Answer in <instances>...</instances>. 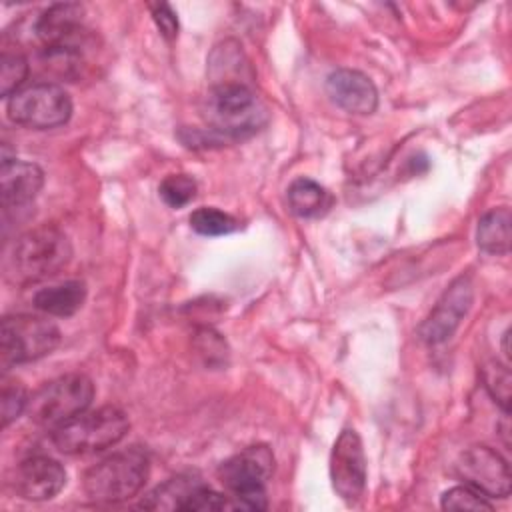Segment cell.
Segmentation results:
<instances>
[{
  "label": "cell",
  "instance_id": "obj_20",
  "mask_svg": "<svg viewBox=\"0 0 512 512\" xmlns=\"http://www.w3.org/2000/svg\"><path fill=\"white\" fill-rule=\"evenodd\" d=\"M510 210L506 206L486 212L476 228L478 248L486 254L504 256L510 250Z\"/></svg>",
  "mask_w": 512,
  "mask_h": 512
},
{
  "label": "cell",
  "instance_id": "obj_26",
  "mask_svg": "<svg viewBox=\"0 0 512 512\" xmlns=\"http://www.w3.org/2000/svg\"><path fill=\"white\" fill-rule=\"evenodd\" d=\"M486 388L492 394V398L508 412L510 408V372L506 366H500L498 362L490 364L484 372Z\"/></svg>",
  "mask_w": 512,
  "mask_h": 512
},
{
  "label": "cell",
  "instance_id": "obj_17",
  "mask_svg": "<svg viewBox=\"0 0 512 512\" xmlns=\"http://www.w3.org/2000/svg\"><path fill=\"white\" fill-rule=\"evenodd\" d=\"M204 486L198 476L178 474L156 486L146 498H142L140 508L146 510H188L194 494Z\"/></svg>",
  "mask_w": 512,
  "mask_h": 512
},
{
  "label": "cell",
  "instance_id": "obj_10",
  "mask_svg": "<svg viewBox=\"0 0 512 512\" xmlns=\"http://www.w3.org/2000/svg\"><path fill=\"white\" fill-rule=\"evenodd\" d=\"M330 480L336 494L354 504L366 490V454L356 430L346 428L336 438L330 452Z\"/></svg>",
  "mask_w": 512,
  "mask_h": 512
},
{
  "label": "cell",
  "instance_id": "obj_23",
  "mask_svg": "<svg viewBox=\"0 0 512 512\" xmlns=\"http://www.w3.org/2000/svg\"><path fill=\"white\" fill-rule=\"evenodd\" d=\"M28 76V60L20 52H4L0 66V94L10 98L18 92Z\"/></svg>",
  "mask_w": 512,
  "mask_h": 512
},
{
  "label": "cell",
  "instance_id": "obj_4",
  "mask_svg": "<svg viewBox=\"0 0 512 512\" xmlns=\"http://www.w3.org/2000/svg\"><path fill=\"white\" fill-rule=\"evenodd\" d=\"M150 458L140 446L114 452L84 474V492L94 502H124L134 498L146 484Z\"/></svg>",
  "mask_w": 512,
  "mask_h": 512
},
{
  "label": "cell",
  "instance_id": "obj_11",
  "mask_svg": "<svg viewBox=\"0 0 512 512\" xmlns=\"http://www.w3.org/2000/svg\"><path fill=\"white\" fill-rule=\"evenodd\" d=\"M456 476L486 498H506L510 494L508 462L488 446H472L456 460Z\"/></svg>",
  "mask_w": 512,
  "mask_h": 512
},
{
  "label": "cell",
  "instance_id": "obj_1",
  "mask_svg": "<svg viewBox=\"0 0 512 512\" xmlns=\"http://www.w3.org/2000/svg\"><path fill=\"white\" fill-rule=\"evenodd\" d=\"M80 4H54L46 8L34 34L42 46L44 64L62 78H74L86 64L88 50L94 48V36L82 22Z\"/></svg>",
  "mask_w": 512,
  "mask_h": 512
},
{
  "label": "cell",
  "instance_id": "obj_22",
  "mask_svg": "<svg viewBox=\"0 0 512 512\" xmlns=\"http://www.w3.org/2000/svg\"><path fill=\"white\" fill-rule=\"evenodd\" d=\"M160 198L170 208H182L196 196V180L188 174H168L158 186Z\"/></svg>",
  "mask_w": 512,
  "mask_h": 512
},
{
  "label": "cell",
  "instance_id": "obj_18",
  "mask_svg": "<svg viewBox=\"0 0 512 512\" xmlns=\"http://www.w3.org/2000/svg\"><path fill=\"white\" fill-rule=\"evenodd\" d=\"M86 300V284L82 280H68L56 286L42 288L34 294V306L48 314L58 318H68L76 314Z\"/></svg>",
  "mask_w": 512,
  "mask_h": 512
},
{
  "label": "cell",
  "instance_id": "obj_27",
  "mask_svg": "<svg viewBox=\"0 0 512 512\" xmlns=\"http://www.w3.org/2000/svg\"><path fill=\"white\" fill-rule=\"evenodd\" d=\"M150 10H152V18H154V22H156L160 34H162L166 40L176 38V34H178V18H176V12H174L168 4H164V2L152 4Z\"/></svg>",
  "mask_w": 512,
  "mask_h": 512
},
{
  "label": "cell",
  "instance_id": "obj_7",
  "mask_svg": "<svg viewBox=\"0 0 512 512\" xmlns=\"http://www.w3.org/2000/svg\"><path fill=\"white\" fill-rule=\"evenodd\" d=\"M274 472V454L268 446L256 444L234 454L218 468V478L230 492L236 508L242 510H264L266 480Z\"/></svg>",
  "mask_w": 512,
  "mask_h": 512
},
{
  "label": "cell",
  "instance_id": "obj_14",
  "mask_svg": "<svg viewBox=\"0 0 512 512\" xmlns=\"http://www.w3.org/2000/svg\"><path fill=\"white\" fill-rule=\"evenodd\" d=\"M326 92L330 100L350 114H372L378 106V90L374 82L350 68H338L326 78Z\"/></svg>",
  "mask_w": 512,
  "mask_h": 512
},
{
  "label": "cell",
  "instance_id": "obj_2",
  "mask_svg": "<svg viewBox=\"0 0 512 512\" xmlns=\"http://www.w3.org/2000/svg\"><path fill=\"white\" fill-rule=\"evenodd\" d=\"M206 118L214 144L244 140L268 122V110L256 96L254 84H216L210 86Z\"/></svg>",
  "mask_w": 512,
  "mask_h": 512
},
{
  "label": "cell",
  "instance_id": "obj_16",
  "mask_svg": "<svg viewBox=\"0 0 512 512\" xmlns=\"http://www.w3.org/2000/svg\"><path fill=\"white\" fill-rule=\"evenodd\" d=\"M208 76L210 86L216 84H252L254 74L252 68L234 40H226L216 46L208 60Z\"/></svg>",
  "mask_w": 512,
  "mask_h": 512
},
{
  "label": "cell",
  "instance_id": "obj_5",
  "mask_svg": "<svg viewBox=\"0 0 512 512\" xmlns=\"http://www.w3.org/2000/svg\"><path fill=\"white\" fill-rule=\"evenodd\" d=\"M130 428L128 416L116 406L86 410L52 432L54 446L64 454H92L118 444Z\"/></svg>",
  "mask_w": 512,
  "mask_h": 512
},
{
  "label": "cell",
  "instance_id": "obj_25",
  "mask_svg": "<svg viewBox=\"0 0 512 512\" xmlns=\"http://www.w3.org/2000/svg\"><path fill=\"white\" fill-rule=\"evenodd\" d=\"M440 506L444 510H470V512L492 510L490 500L482 492H478V490H474V488H470L466 484L454 486V488L446 490L442 494Z\"/></svg>",
  "mask_w": 512,
  "mask_h": 512
},
{
  "label": "cell",
  "instance_id": "obj_21",
  "mask_svg": "<svg viewBox=\"0 0 512 512\" xmlns=\"http://www.w3.org/2000/svg\"><path fill=\"white\" fill-rule=\"evenodd\" d=\"M190 226L202 236H224L238 230L240 224L228 212H222L214 206H202L190 214Z\"/></svg>",
  "mask_w": 512,
  "mask_h": 512
},
{
  "label": "cell",
  "instance_id": "obj_19",
  "mask_svg": "<svg viewBox=\"0 0 512 512\" xmlns=\"http://www.w3.org/2000/svg\"><path fill=\"white\" fill-rule=\"evenodd\" d=\"M332 194L312 178H296L288 186L290 210L300 218H318L332 206Z\"/></svg>",
  "mask_w": 512,
  "mask_h": 512
},
{
  "label": "cell",
  "instance_id": "obj_3",
  "mask_svg": "<svg viewBox=\"0 0 512 512\" xmlns=\"http://www.w3.org/2000/svg\"><path fill=\"white\" fill-rule=\"evenodd\" d=\"M72 260L68 236L52 224L24 232L10 252L6 276L10 282L26 286L56 276Z\"/></svg>",
  "mask_w": 512,
  "mask_h": 512
},
{
  "label": "cell",
  "instance_id": "obj_24",
  "mask_svg": "<svg viewBox=\"0 0 512 512\" xmlns=\"http://www.w3.org/2000/svg\"><path fill=\"white\" fill-rule=\"evenodd\" d=\"M28 394L26 388L14 380L8 378L6 374L2 376V398H0V416H2V426L6 428L10 422H14L22 412H26L28 406Z\"/></svg>",
  "mask_w": 512,
  "mask_h": 512
},
{
  "label": "cell",
  "instance_id": "obj_15",
  "mask_svg": "<svg viewBox=\"0 0 512 512\" xmlns=\"http://www.w3.org/2000/svg\"><path fill=\"white\" fill-rule=\"evenodd\" d=\"M44 186V172L40 166L16 158H2L0 192L4 210L28 206Z\"/></svg>",
  "mask_w": 512,
  "mask_h": 512
},
{
  "label": "cell",
  "instance_id": "obj_9",
  "mask_svg": "<svg viewBox=\"0 0 512 512\" xmlns=\"http://www.w3.org/2000/svg\"><path fill=\"white\" fill-rule=\"evenodd\" d=\"M8 118L30 130H50L62 126L72 116V100L52 82L22 86L8 98Z\"/></svg>",
  "mask_w": 512,
  "mask_h": 512
},
{
  "label": "cell",
  "instance_id": "obj_6",
  "mask_svg": "<svg viewBox=\"0 0 512 512\" xmlns=\"http://www.w3.org/2000/svg\"><path fill=\"white\" fill-rule=\"evenodd\" d=\"M94 398V384L86 374L72 372L58 376L38 388L26 406L28 418L38 426L58 428L86 412Z\"/></svg>",
  "mask_w": 512,
  "mask_h": 512
},
{
  "label": "cell",
  "instance_id": "obj_13",
  "mask_svg": "<svg viewBox=\"0 0 512 512\" xmlns=\"http://www.w3.org/2000/svg\"><path fill=\"white\" fill-rule=\"evenodd\" d=\"M66 484L64 466L44 454L24 458L16 468L14 488L24 500L42 502L54 498Z\"/></svg>",
  "mask_w": 512,
  "mask_h": 512
},
{
  "label": "cell",
  "instance_id": "obj_12",
  "mask_svg": "<svg viewBox=\"0 0 512 512\" xmlns=\"http://www.w3.org/2000/svg\"><path fill=\"white\" fill-rule=\"evenodd\" d=\"M472 300H474L472 280L468 276H458L444 290V294L432 308L430 316L420 326V338L430 346L446 342L456 332L462 318L468 314Z\"/></svg>",
  "mask_w": 512,
  "mask_h": 512
},
{
  "label": "cell",
  "instance_id": "obj_8",
  "mask_svg": "<svg viewBox=\"0 0 512 512\" xmlns=\"http://www.w3.org/2000/svg\"><path fill=\"white\" fill-rule=\"evenodd\" d=\"M60 344V330L54 322L34 314H10L0 324L2 368L34 362L48 356Z\"/></svg>",
  "mask_w": 512,
  "mask_h": 512
}]
</instances>
